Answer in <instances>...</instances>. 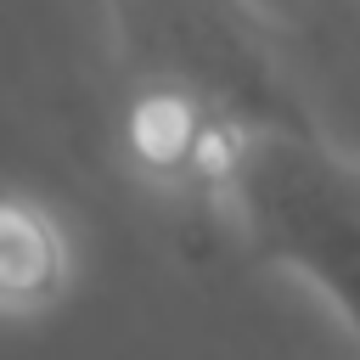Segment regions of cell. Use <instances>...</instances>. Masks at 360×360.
I'll return each instance as SVG.
<instances>
[{"label":"cell","mask_w":360,"mask_h":360,"mask_svg":"<svg viewBox=\"0 0 360 360\" xmlns=\"http://www.w3.org/2000/svg\"><path fill=\"white\" fill-rule=\"evenodd\" d=\"M214 202L264 264L332 309L360 354V158L309 118L248 124L225 152Z\"/></svg>","instance_id":"obj_1"},{"label":"cell","mask_w":360,"mask_h":360,"mask_svg":"<svg viewBox=\"0 0 360 360\" xmlns=\"http://www.w3.org/2000/svg\"><path fill=\"white\" fill-rule=\"evenodd\" d=\"M73 242L62 219L34 197H0V315L28 321L68 298Z\"/></svg>","instance_id":"obj_2"}]
</instances>
